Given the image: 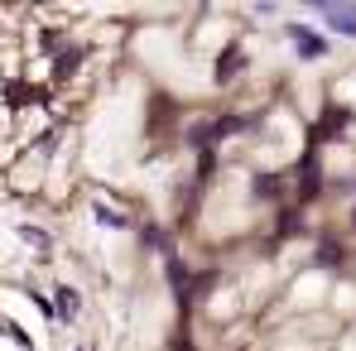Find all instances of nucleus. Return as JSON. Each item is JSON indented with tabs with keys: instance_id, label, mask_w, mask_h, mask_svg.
<instances>
[{
	"instance_id": "obj_1",
	"label": "nucleus",
	"mask_w": 356,
	"mask_h": 351,
	"mask_svg": "<svg viewBox=\"0 0 356 351\" xmlns=\"http://www.w3.org/2000/svg\"><path fill=\"white\" fill-rule=\"evenodd\" d=\"M332 29H342L347 39H356V5H313Z\"/></svg>"
},
{
	"instance_id": "obj_2",
	"label": "nucleus",
	"mask_w": 356,
	"mask_h": 351,
	"mask_svg": "<svg viewBox=\"0 0 356 351\" xmlns=\"http://www.w3.org/2000/svg\"><path fill=\"white\" fill-rule=\"evenodd\" d=\"M289 44L298 49V58H323V54H327V44H323L313 29H303V24H294V29H289Z\"/></svg>"
},
{
	"instance_id": "obj_3",
	"label": "nucleus",
	"mask_w": 356,
	"mask_h": 351,
	"mask_svg": "<svg viewBox=\"0 0 356 351\" xmlns=\"http://www.w3.org/2000/svg\"><path fill=\"white\" fill-rule=\"evenodd\" d=\"M54 298H58V303H54V318L72 323V318H77V289H67V284H63V289L54 293Z\"/></svg>"
},
{
	"instance_id": "obj_4",
	"label": "nucleus",
	"mask_w": 356,
	"mask_h": 351,
	"mask_svg": "<svg viewBox=\"0 0 356 351\" xmlns=\"http://www.w3.org/2000/svg\"><path fill=\"white\" fill-rule=\"evenodd\" d=\"M97 222H102V227H111V231H125V227H130V222H125L120 212H111L106 202H97Z\"/></svg>"
},
{
	"instance_id": "obj_5",
	"label": "nucleus",
	"mask_w": 356,
	"mask_h": 351,
	"mask_svg": "<svg viewBox=\"0 0 356 351\" xmlns=\"http://www.w3.org/2000/svg\"><path fill=\"white\" fill-rule=\"evenodd\" d=\"M236 63H241V49L232 44V49H227V58L217 63V82H227V77H236Z\"/></svg>"
},
{
	"instance_id": "obj_6",
	"label": "nucleus",
	"mask_w": 356,
	"mask_h": 351,
	"mask_svg": "<svg viewBox=\"0 0 356 351\" xmlns=\"http://www.w3.org/2000/svg\"><path fill=\"white\" fill-rule=\"evenodd\" d=\"M19 236H24V240H34V245H49V236L34 231V227H19Z\"/></svg>"
}]
</instances>
